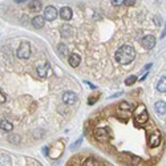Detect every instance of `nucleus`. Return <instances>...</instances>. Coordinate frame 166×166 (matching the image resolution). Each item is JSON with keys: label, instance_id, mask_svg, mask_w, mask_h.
I'll return each mask as SVG.
<instances>
[{"label": "nucleus", "instance_id": "nucleus-1", "mask_svg": "<svg viewBox=\"0 0 166 166\" xmlns=\"http://www.w3.org/2000/svg\"><path fill=\"white\" fill-rule=\"evenodd\" d=\"M136 57V51L134 48L129 44H125V45L120 47L116 52V60L117 62H120L121 65H128L134 60Z\"/></svg>", "mask_w": 166, "mask_h": 166}, {"label": "nucleus", "instance_id": "nucleus-2", "mask_svg": "<svg viewBox=\"0 0 166 166\" xmlns=\"http://www.w3.org/2000/svg\"><path fill=\"white\" fill-rule=\"evenodd\" d=\"M134 120L137 121L138 124H145L147 120H149V114L146 112L145 105H140L137 110L134 112Z\"/></svg>", "mask_w": 166, "mask_h": 166}, {"label": "nucleus", "instance_id": "nucleus-3", "mask_svg": "<svg viewBox=\"0 0 166 166\" xmlns=\"http://www.w3.org/2000/svg\"><path fill=\"white\" fill-rule=\"evenodd\" d=\"M31 56V45L29 43H21L19 49H17V57L19 58H29Z\"/></svg>", "mask_w": 166, "mask_h": 166}, {"label": "nucleus", "instance_id": "nucleus-4", "mask_svg": "<svg viewBox=\"0 0 166 166\" xmlns=\"http://www.w3.org/2000/svg\"><path fill=\"white\" fill-rule=\"evenodd\" d=\"M57 15H58L57 9L52 5H48V7H45V9H44V17H45L47 21H53L57 17Z\"/></svg>", "mask_w": 166, "mask_h": 166}, {"label": "nucleus", "instance_id": "nucleus-5", "mask_svg": "<svg viewBox=\"0 0 166 166\" xmlns=\"http://www.w3.org/2000/svg\"><path fill=\"white\" fill-rule=\"evenodd\" d=\"M141 44L145 49H152L156 45V37L153 35H146L145 37L141 40Z\"/></svg>", "mask_w": 166, "mask_h": 166}, {"label": "nucleus", "instance_id": "nucleus-6", "mask_svg": "<svg viewBox=\"0 0 166 166\" xmlns=\"http://www.w3.org/2000/svg\"><path fill=\"white\" fill-rule=\"evenodd\" d=\"M94 137H96V140H98V141H108L109 140V133H108L106 129L97 128L94 130Z\"/></svg>", "mask_w": 166, "mask_h": 166}, {"label": "nucleus", "instance_id": "nucleus-7", "mask_svg": "<svg viewBox=\"0 0 166 166\" xmlns=\"http://www.w3.org/2000/svg\"><path fill=\"white\" fill-rule=\"evenodd\" d=\"M62 101H64V104H66V105L75 104L77 101V94L73 93V92H65V93L62 94Z\"/></svg>", "mask_w": 166, "mask_h": 166}, {"label": "nucleus", "instance_id": "nucleus-8", "mask_svg": "<svg viewBox=\"0 0 166 166\" xmlns=\"http://www.w3.org/2000/svg\"><path fill=\"white\" fill-rule=\"evenodd\" d=\"M160 143H161V133L158 130H156V132L152 133V136H150L149 145L152 147H157V146H160Z\"/></svg>", "mask_w": 166, "mask_h": 166}, {"label": "nucleus", "instance_id": "nucleus-9", "mask_svg": "<svg viewBox=\"0 0 166 166\" xmlns=\"http://www.w3.org/2000/svg\"><path fill=\"white\" fill-rule=\"evenodd\" d=\"M44 20H45V17H44V15L41 16V15H37V16H35L32 19V25L35 28H37V29H40V28H43V25H44Z\"/></svg>", "mask_w": 166, "mask_h": 166}, {"label": "nucleus", "instance_id": "nucleus-10", "mask_svg": "<svg viewBox=\"0 0 166 166\" xmlns=\"http://www.w3.org/2000/svg\"><path fill=\"white\" fill-rule=\"evenodd\" d=\"M60 16L64 20H71L72 19V9L69 7H62L60 9Z\"/></svg>", "mask_w": 166, "mask_h": 166}, {"label": "nucleus", "instance_id": "nucleus-11", "mask_svg": "<svg viewBox=\"0 0 166 166\" xmlns=\"http://www.w3.org/2000/svg\"><path fill=\"white\" fill-rule=\"evenodd\" d=\"M36 72H37L39 77H45L47 73H48V62H44V64L37 65V68H36Z\"/></svg>", "mask_w": 166, "mask_h": 166}, {"label": "nucleus", "instance_id": "nucleus-12", "mask_svg": "<svg viewBox=\"0 0 166 166\" xmlns=\"http://www.w3.org/2000/svg\"><path fill=\"white\" fill-rule=\"evenodd\" d=\"M43 8L41 5V2L40 0H32L31 3H29V9L32 11V12H40Z\"/></svg>", "mask_w": 166, "mask_h": 166}, {"label": "nucleus", "instance_id": "nucleus-13", "mask_svg": "<svg viewBox=\"0 0 166 166\" xmlns=\"http://www.w3.org/2000/svg\"><path fill=\"white\" fill-rule=\"evenodd\" d=\"M68 61H69V64H71L72 66H79L80 65V62H81V58H80V56L79 55H76V53H72L71 56L68 57Z\"/></svg>", "mask_w": 166, "mask_h": 166}, {"label": "nucleus", "instance_id": "nucleus-14", "mask_svg": "<svg viewBox=\"0 0 166 166\" xmlns=\"http://www.w3.org/2000/svg\"><path fill=\"white\" fill-rule=\"evenodd\" d=\"M154 108H156L158 114H165L166 113V102L165 101H157Z\"/></svg>", "mask_w": 166, "mask_h": 166}, {"label": "nucleus", "instance_id": "nucleus-15", "mask_svg": "<svg viewBox=\"0 0 166 166\" xmlns=\"http://www.w3.org/2000/svg\"><path fill=\"white\" fill-rule=\"evenodd\" d=\"M157 90L161 92V93H165V92H166V77H162V79L158 81V84H157Z\"/></svg>", "mask_w": 166, "mask_h": 166}, {"label": "nucleus", "instance_id": "nucleus-16", "mask_svg": "<svg viewBox=\"0 0 166 166\" xmlns=\"http://www.w3.org/2000/svg\"><path fill=\"white\" fill-rule=\"evenodd\" d=\"M57 53H58V56L60 57H66V55H68V49H66V47L64 45V44H58V47H57Z\"/></svg>", "mask_w": 166, "mask_h": 166}, {"label": "nucleus", "instance_id": "nucleus-17", "mask_svg": "<svg viewBox=\"0 0 166 166\" xmlns=\"http://www.w3.org/2000/svg\"><path fill=\"white\" fill-rule=\"evenodd\" d=\"M60 32H61V35L64 36V37H66V36H72V33H73L72 28L69 27V25H62L61 29H60Z\"/></svg>", "mask_w": 166, "mask_h": 166}, {"label": "nucleus", "instance_id": "nucleus-18", "mask_svg": "<svg viewBox=\"0 0 166 166\" xmlns=\"http://www.w3.org/2000/svg\"><path fill=\"white\" fill-rule=\"evenodd\" d=\"M13 129V125L9 122V121L7 120H2V130L4 132H11Z\"/></svg>", "mask_w": 166, "mask_h": 166}, {"label": "nucleus", "instance_id": "nucleus-19", "mask_svg": "<svg viewBox=\"0 0 166 166\" xmlns=\"http://www.w3.org/2000/svg\"><path fill=\"white\" fill-rule=\"evenodd\" d=\"M98 165V161L94 160V158H88L83 162V166H97Z\"/></svg>", "mask_w": 166, "mask_h": 166}, {"label": "nucleus", "instance_id": "nucleus-20", "mask_svg": "<svg viewBox=\"0 0 166 166\" xmlns=\"http://www.w3.org/2000/svg\"><path fill=\"white\" fill-rule=\"evenodd\" d=\"M120 109L121 110H133V104H130V102H126V101H122L120 104Z\"/></svg>", "mask_w": 166, "mask_h": 166}, {"label": "nucleus", "instance_id": "nucleus-21", "mask_svg": "<svg viewBox=\"0 0 166 166\" xmlns=\"http://www.w3.org/2000/svg\"><path fill=\"white\" fill-rule=\"evenodd\" d=\"M136 81H137V77H136V76H130V77H128V79L125 80V84L129 87V85H133Z\"/></svg>", "mask_w": 166, "mask_h": 166}, {"label": "nucleus", "instance_id": "nucleus-22", "mask_svg": "<svg viewBox=\"0 0 166 166\" xmlns=\"http://www.w3.org/2000/svg\"><path fill=\"white\" fill-rule=\"evenodd\" d=\"M124 2H125V0H112V4L114 7H118L121 4H124Z\"/></svg>", "mask_w": 166, "mask_h": 166}, {"label": "nucleus", "instance_id": "nucleus-23", "mask_svg": "<svg viewBox=\"0 0 166 166\" xmlns=\"http://www.w3.org/2000/svg\"><path fill=\"white\" fill-rule=\"evenodd\" d=\"M136 2H137V0H125L124 4H125V5H128V7H130V5H134V4H136Z\"/></svg>", "mask_w": 166, "mask_h": 166}, {"label": "nucleus", "instance_id": "nucleus-24", "mask_svg": "<svg viewBox=\"0 0 166 166\" xmlns=\"http://www.w3.org/2000/svg\"><path fill=\"white\" fill-rule=\"evenodd\" d=\"M81 141H83V138H80L79 141H76V143H73V145L71 146V149L73 150V149H76V147H79V146H80V143H81Z\"/></svg>", "mask_w": 166, "mask_h": 166}, {"label": "nucleus", "instance_id": "nucleus-25", "mask_svg": "<svg viewBox=\"0 0 166 166\" xmlns=\"http://www.w3.org/2000/svg\"><path fill=\"white\" fill-rule=\"evenodd\" d=\"M0 101H2V104H3V102H5V101H7V96H5L4 93H3V92L0 93Z\"/></svg>", "mask_w": 166, "mask_h": 166}, {"label": "nucleus", "instance_id": "nucleus-26", "mask_svg": "<svg viewBox=\"0 0 166 166\" xmlns=\"http://www.w3.org/2000/svg\"><path fill=\"white\" fill-rule=\"evenodd\" d=\"M96 101H97V98H96V97H90L89 101H88V105H93Z\"/></svg>", "mask_w": 166, "mask_h": 166}, {"label": "nucleus", "instance_id": "nucleus-27", "mask_svg": "<svg viewBox=\"0 0 166 166\" xmlns=\"http://www.w3.org/2000/svg\"><path fill=\"white\" fill-rule=\"evenodd\" d=\"M15 3H24V2H27V0H13Z\"/></svg>", "mask_w": 166, "mask_h": 166}, {"label": "nucleus", "instance_id": "nucleus-28", "mask_svg": "<svg viewBox=\"0 0 166 166\" xmlns=\"http://www.w3.org/2000/svg\"><path fill=\"white\" fill-rule=\"evenodd\" d=\"M48 150H49V149H48V147H44V149H43V152H44V154H48Z\"/></svg>", "mask_w": 166, "mask_h": 166}, {"label": "nucleus", "instance_id": "nucleus-29", "mask_svg": "<svg viewBox=\"0 0 166 166\" xmlns=\"http://www.w3.org/2000/svg\"><path fill=\"white\" fill-rule=\"evenodd\" d=\"M146 76H147V73H145V75H143V76L141 77V79H140V80H141V81H143V80H145V79H146Z\"/></svg>", "mask_w": 166, "mask_h": 166}]
</instances>
